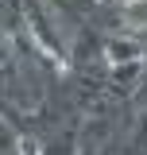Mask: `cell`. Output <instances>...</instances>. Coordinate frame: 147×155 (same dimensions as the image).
<instances>
[{
  "label": "cell",
  "instance_id": "1",
  "mask_svg": "<svg viewBox=\"0 0 147 155\" xmlns=\"http://www.w3.org/2000/svg\"><path fill=\"white\" fill-rule=\"evenodd\" d=\"M124 19L132 27H147V0H124Z\"/></svg>",
  "mask_w": 147,
  "mask_h": 155
},
{
  "label": "cell",
  "instance_id": "2",
  "mask_svg": "<svg viewBox=\"0 0 147 155\" xmlns=\"http://www.w3.org/2000/svg\"><path fill=\"white\" fill-rule=\"evenodd\" d=\"M136 51H139L136 43H112L109 58H112V62H120V58H136Z\"/></svg>",
  "mask_w": 147,
  "mask_h": 155
}]
</instances>
